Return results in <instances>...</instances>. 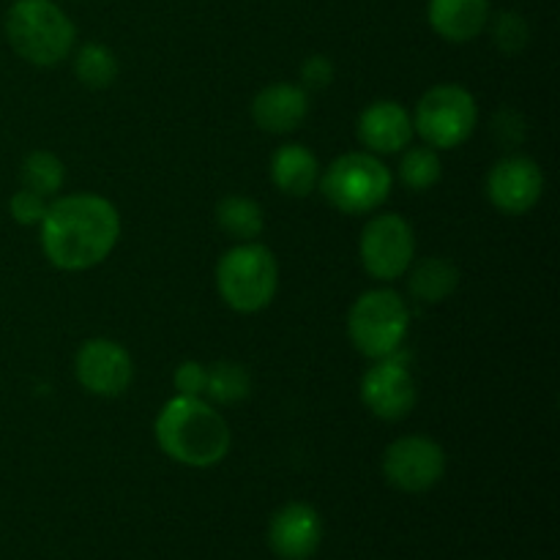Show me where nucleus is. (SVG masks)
Wrapping results in <instances>:
<instances>
[{
    "label": "nucleus",
    "mask_w": 560,
    "mask_h": 560,
    "mask_svg": "<svg viewBox=\"0 0 560 560\" xmlns=\"http://www.w3.org/2000/svg\"><path fill=\"white\" fill-rule=\"evenodd\" d=\"M120 235V217L98 195H69L47 206L42 219V246L60 271H85L107 260Z\"/></svg>",
    "instance_id": "nucleus-1"
},
{
    "label": "nucleus",
    "mask_w": 560,
    "mask_h": 560,
    "mask_svg": "<svg viewBox=\"0 0 560 560\" xmlns=\"http://www.w3.org/2000/svg\"><path fill=\"white\" fill-rule=\"evenodd\" d=\"M156 441L175 463L211 468L228 457L233 432L222 413L202 402V397H175L159 413Z\"/></svg>",
    "instance_id": "nucleus-2"
},
{
    "label": "nucleus",
    "mask_w": 560,
    "mask_h": 560,
    "mask_svg": "<svg viewBox=\"0 0 560 560\" xmlns=\"http://www.w3.org/2000/svg\"><path fill=\"white\" fill-rule=\"evenodd\" d=\"M5 36L22 60L55 66L71 55L77 31L55 0H14L5 14Z\"/></svg>",
    "instance_id": "nucleus-3"
},
{
    "label": "nucleus",
    "mask_w": 560,
    "mask_h": 560,
    "mask_svg": "<svg viewBox=\"0 0 560 560\" xmlns=\"http://www.w3.org/2000/svg\"><path fill=\"white\" fill-rule=\"evenodd\" d=\"M217 288L230 310L244 315L266 310L279 288L277 257L257 241L233 246L217 266Z\"/></svg>",
    "instance_id": "nucleus-4"
},
{
    "label": "nucleus",
    "mask_w": 560,
    "mask_h": 560,
    "mask_svg": "<svg viewBox=\"0 0 560 560\" xmlns=\"http://www.w3.org/2000/svg\"><path fill=\"white\" fill-rule=\"evenodd\" d=\"M317 184L323 197L350 217L375 211L392 195V173L372 153H345L331 162Z\"/></svg>",
    "instance_id": "nucleus-5"
},
{
    "label": "nucleus",
    "mask_w": 560,
    "mask_h": 560,
    "mask_svg": "<svg viewBox=\"0 0 560 560\" xmlns=\"http://www.w3.org/2000/svg\"><path fill=\"white\" fill-rule=\"evenodd\" d=\"M410 312L394 290H370L359 295L348 317V331L355 350L366 359H386L399 353L408 337Z\"/></svg>",
    "instance_id": "nucleus-6"
},
{
    "label": "nucleus",
    "mask_w": 560,
    "mask_h": 560,
    "mask_svg": "<svg viewBox=\"0 0 560 560\" xmlns=\"http://www.w3.org/2000/svg\"><path fill=\"white\" fill-rule=\"evenodd\" d=\"M479 107L474 93L463 85H435L419 98L413 115V131H419L430 148H457L474 135Z\"/></svg>",
    "instance_id": "nucleus-7"
},
{
    "label": "nucleus",
    "mask_w": 560,
    "mask_h": 560,
    "mask_svg": "<svg viewBox=\"0 0 560 560\" xmlns=\"http://www.w3.org/2000/svg\"><path fill=\"white\" fill-rule=\"evenodd\" d=\"M361 266L381 282H392L408 273L416 255L413 228L397 213H381L370 219L361 233Z\"/></svg>",
    "instance_id": "nucleus-8"
},
{
    "label": "nucleus",
    "mask_w": 560,
    "mask_h": 560,
    "mask_svg": "<svg viewBox=\"0 0 560 560\" xmlns=\"http://www.w3.org/2000/svg\"><path fill=\"white\" fill-rule=\"evenodd\" d=\"M383 474L397 490L419 495L432 490L446 474V454L424 435H405L386 448Z\"/></svg>",
    "instance_id": "nucleus-9"
},
{
    "label": "nucleus",
    "mask_w": 560,
    "mask_h": 560,
    "mask_svg": "<svg viewBox=\"0 0 560 560\" xmlns=\"http://www.w3.org/2000/svg\"><path fill=\"white\" fill-rule=\"evenodd\" d=\"M361 399L383 421H399L413 410L416 381L402 353L377 359L361 377Z\"/></svg>",
    "instance_id": "nucleus-10"
},
{
    "label": "nucleus",
    "mask_w": 560,
    "mask_h": 560,
    "mask_svg": "<svg viewBox=\"0 0 560 560\" xmlns=\"http://www.w3.org/2000/svg\"><path fill=\"white\" fill-rule=\"evenodd\" d=\"M77 381L96 397H118L129 388L135 366L129 350L115 339H88L74 361Z\"/></svg>",
    "instance_id": "nucleus-11"
},
{
    "label": "nucleus",
    "mask_w": 560,
    "mask_h": 560,
    "mask_svg": "<svg viewBox=\"0 0 560 560\" xmlns=\"http://www.w3.org/2000/svg\"><path fill=\"white\" fill-rule=\"evenodd\" d=\"M541 191H545V175L528 156L501 159L487 175V197L498 211L509 217L528 213L541 200Z\"/></svg>",
    "instance_id": "nucleus-12"
},
{
    "label": "nucleus",
    "mask_w": 560,
    "mask_h": 560,
    "mask_svg": "<svg viewBox=\"0 0 560 560\" xmlns=\"http://www.w3.org/2000/svg\"><path fill=\"white\" fill-rule=\"evenodd\" d=\"M323 541L320 514L310 503H288L268 525V547L282 560H310Z\"/></svg>",
    "instance_id": "nucleus-13"
},
{
    "label": "nucleus",
    "mask_w": 560,
    "mask_h": 560,
    "mask_svg": "<svg viewBox=\"0 0 560 560\" xmlns=\"http://www.w3.org/2000/svg\"><path fill=\"white\" fill-rule=\"evenodd\" d=\"M306 113H310V96L293 82H273L257 93L252 104V118L268 135H290L304 124Z\"/></svg>",
    "instance_id": "nucleus-14"
},
{
    "label": "nucleus",
    "mask_w": 560,
    "mask_h": 560,
    "mask_svg": "<svg viewBox=\"0 0 560 560\" xmlns=\"http://www.w3.org/2000/svg\"><path fill=\"white\" fill-rule=\"evenodd\" d=\"M413 137V118L397 102H375L361 113L359 140L372 153H399Z\"/></svg>",
    "instance_id": "nucleus-15"
},
{
    "label": "nucleus",
    "mask_w": 560,
    "mask_h": 560,
    "mask_svg": "<svg viewBox=\"0 0 560 560\" xmlns=\"http://www.w3.org/2000/svg\"><path fill=\"white\" fill-rule=\"evenodd\" d=\"M427 20L446 42H474L490 22V0H430Z\"/></svg>",
    "instance_id": "nucleus-16"
},
{
    "label": "nucleus",
    "mask_w": 560,
    "mask_h": 560,
    "mask_svg": "<svg viewBox=\"0 0 560 560\" xmlns=\"http://www.w3.org/2000/svg\"><path fill=\"white\" fill-rule=\"evenodd\" d=\"M271 180L288 197H306L320 180V167L310 148L288 142L271 156Z\"/></svg>",
    "instance_id": "nucleus-17"
},
{
    "label": "nucleus",
    "mask_w": 560,
    "mask_h": 560,
    "mask_svg": "<svg viewBox=\"0 0 560 560\" xmlns=\"http://www.w3.org/2000/svg\"><path fill=\"white\" fill-rule=\"evenodd\" d=\"M217 224L228 238L238 241V244H249V241H257L262 235L266 213H262L260 202L249 200V197L230 195L219 202Z\"/></svg>",
    "instance_id": "nucleus-18"
},
{
    "label": "nucleus",
    "mask_w": 560,
    "mask_h": 560,
    "mask_svg": "<svg viewBox=\"0 0 560 560\" xmlns=\"http://www.w3.org/2000/svg\"><path fill=\"white\" fill-rule=\"evenodd\" d=\"M459 271L443 257H427L410 273V293L421 304H441L457 290Z\"/></svg>",
    "instance_id": "nucleus-19"
},
{
    "label": "nucleus",
    "mask_w": 560,
    "mask_h": 560,
    "mask_svg": "<svg viewBox=\"0 0 560 560\" xmlns=\"http://www.w3.org/2000/svg\"><path fill=\"white\" fill-rule=\"evenodd\" d=\"M74 74L80 77V82L93 91H104L115 82L118 77V58L113 55V49L104 47V44L88 42L82 44L80 52L74 55Z\"/></svg>",
    "instance_id": "nucleus-20"
},
{
    "label": "nucleus",
    "mask_w": 560,
    "mask_h": 560,
    "mask_svg": "<svg viewBox=\"0 0 560 560\" xmlns=\"http://www.w3.org/2000/svg\"><path fill=\"white\" fill-rule=\"evenodd\" d=\"M206 394L217 405H235L252 394V375L244 364L235 361H217L208 370Z\"/></svg>",
    "instance_id": "nucleus-21"
},
{
    "label": "nucleus",
    "mask_w": 560,
    "mask_h": 560,
    "mask_svg": "<svg viewBox=\"0 0 560 560\" xmlns=\"http://www.w3.org/2000/svg\"><path fill=\"white\" fill-rule=\"evenodd\" d=\"M66 180L63 162L49 151H33L22 162V189H31L42 197L58 195Z\"/></svg>",
    "instance_id": "nucleus-22"
},
{
    "label": "nucleus",
    "mask_w": 560,
    "mask_h": 560,
    "mask_svg": "<svg viewBox=\"0 0 560 560\" xmlns=\"http://www.w3.org/2000/svg\"><path fill=\"white\" fill-rule=\"evenodd\" d=\"M443 164L435 148L419 145L405 151L402 162H399V180L413 191H427L441 180Z\"/></svg>",
    "instance_id": "nucleus-23"
},
{
    "label": "nucleus",
    "mask_w": 560,
    "mask_h": 560,
    "mask_svg": "<svg viewBox=\"0 0 560 560\" xmlns=\"http://www.w3.org/2000/svg\"><path fill=\"white\" fill-rule=\"evenodd\" d=\"M530 27L525 22L523 14L517 11H501L492 22V42L498 44V49L506 55H517L528 47Z\"/></svg>",
    "instance_id": "nucleus-24"
},
{
    "label": "nucleus",
    "mask_w": 560,
    "mask_h": 560,
    "mask_svg": "<svg viewBox=\"0 0 560 560\" xmlns=\"http://www.w3.org/2000/svg\"><path fill=\"white\" fill-rule=\"evenodd\" d=\"M9 211L11 217H14V222L33 228V224H42L44 213H47V202H44V197L36 195V191L20 189L9 200Z\"/></svg>",
    "instance_id": "nucleus-25"
},
{
    "label": "nucleus",
    "mask_w": 560,
    "mask_h": 560,
    "mask_svg": "<svg viewBox=\"0 0 560 560\" xmlns=\"http://www.w3.org/2000/svg\"><path fill=\"white\" fill-rule=\"evenodd\" d=\"M206 381H208V370L206 364H200V361H184L173 375L178 397H202V394H206Z\"/></svg>",
    "instance_id": "nucleus-26"
},
{
    "label": "nucleus",
    "mask_w": 560,
    "mask_h": 560,
    "mask_svg": "<svg viewBox=\"0 0 560 560\" xmlns=\"http://www.w3.org/2000/svg\"><path fill=\"white\" fill-rule=\"evenodd\" d=\"M301 80H304V91H323V88L331 85L334 80V63L326 55H312L301 66Z\"/></svg>",
    "instance_id": "nucleus-27"
},
{
    "label": "nucleus",
    "mask_w": 560,
    "mask_h": 560,
    "mask_svg": "<svg viewBox=\"0 0 560 560\" xmlns=\"http://www.w3.org/2000/svg\"><path fill=\"white\" fill-rule=\"evenodd\" d=\"M492 131H495V137L503 145H520V142L525 140L523 118H520L517 113H512V109H503V113L492 120Z\"/></svg>",
    "instance_id": "nucleus-28"
}]
</instances>
